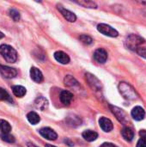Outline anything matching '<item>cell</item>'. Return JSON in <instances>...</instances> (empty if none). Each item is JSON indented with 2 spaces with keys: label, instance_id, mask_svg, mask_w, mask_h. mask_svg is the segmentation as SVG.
I'll list each match as a JSON object with an SVG mask.
<instances>
[{
  "label": "cell",
  "instance_id": "9a60e30c",
  "mask_svg": "<svg viewBox=\"0 0 146 147\" xmlns=\"http://www.w3.org/2000/svg\"><path fill=\"white\" fill-rule=\"evenodd\" d=\"M110 109L112 110V113L116 117V119L120 122L123 123L125 121V120H126V114H125V112L121 109H120L118 107H115V106H110Z\"/></svg>",
  "mask_w": 146,
  "mask_h": 147
},
{
  "label": "cell",
  "instance_id": "7402d4cb",
  "mask_svg": "<svg viewBox=\"0 0 146 147\" xmlns=\"http://www.w3.org/2000/svg\"><path fill=\"white\" fill-rule=\"evenodd\" d=\"M76 3L84 7V8H89V9H96L97 4L93 2V1H89V0H80V1H75Z\"/></svg>",
  "mask_w": 146,
  "mask_h": 147
},
{
  "label": "cell",
  "instance_id": "e0dca14e",
  "mask_svg": "<svg viewBox=\"0 0 146 147\" xmlns=\"http://www.w3.org/2000/svg\"><path fill=\"white\" fill-rule=\"evenodd\" d=\"M82 135H83V138L89 142L95 141L98 138V134L92 130H86L83 133Z\"/></svg>",
  "mask_w": 146,
  "mask_h": 147
},
{
  "label": "cell",
  "instance_id": "3957f363",
  "mask_svg": "<svg viewBox=\"0 0 146 147\" xmlns=\"http://www.w3.org/2000/svg\"><path fill=\"white\" fill-rule=\"evenodd\" d=\"M145 42V40L138 35V34H129L125 40V45L127 48L133 51H137L138 48L141 47V45Z\"/></svg>",
  "mask_w": 146,
  "mask_h": 147
},
{
  "label": "cell",
  "instance_id": "52a82bcc",
  "mask_svg": "<svg viewBox=\"0 0 146 147\" xmlns=\"http://www.w3.org/2000/svg\"><path fill=\"white\" fill-rule=\"evenodd\" d=\"M39 132L43 138L48 140H56L58 138V134H56V132L50 127H43L40 129Z\"/></svg>",
  "mask_w": 146,
  "mask_h": 147
},
{
  "label": "cell",
  "instance_id": "8d00e7d4",
  "mask_svg": "<svg viewBox=\"0 0 146 147\" xmlns=\"http://www.w3.org/2000/svg\"><path fill=\"white\" fill-rule=\"evenodd\" d=\"M139 3H140L142 4H146V1H142V2H139Z\"/></svg>",
  "mask_w": 146,
  "mask_h": 147
},
{
  "label": "cell",
  "instance_id": "cb8c5ba5",
  "mask_svg": "<svg viewBox=\"0 0 146 147\" xmlns=\"http://www.w3.org/2000/svg\"><path fill=\"white\" fill-rule=\"evenodd\" d=\"M0 131L3 134H9L11 131V126L4 120H0Z\"/></svg>",
  "mask_w": 146,
  "mask_h": 147
},
{
  "label": "cell",
  "instance_id": "8fae6325",
  "mask_svg": "<svg viewBox=\"0 0 146 147\" xmlns=\"http://www.w3.org/2000/svg\"><path fill=\"white\" fill-rule=\"evenodd\" d=\"M132 116L135 121H142L145 119V109L140 107V106H137L135 108L133 109L132 110Z\"/></svg>",
  "mask_w": 146,
  "mask_h": 147
},
{
  "label": "cell",
  "instance_id": "ffe728a7",
  "mask_svg": "<svg viewBox=\"0 0 146 147\" xmlns=\"http://www.w3.org/2000/svg\"><path fill=\"white\" fill-rule=\"evenodd\" d=\"M12 92L13 94L17 96V97H22L26 95L27 93V90H26V88L23 87V86H21V85H15L12 87Z\"/></svg>",
  "mask_w": 146,
  "mask_h": 147
},
{
  "label": "cell",
  "instance_id": "ba28073f",
  "mask_svg": "<svg viewBox=\"0 0 146 147\" xmlns=\"http://www.w3.org/2000/svg\"><path fill=\"white\" fill-rule=\"evenodd\" d=\"M57 7H58V9H59V12L62 14V16H64L65 19H66V20H67L68 22H76L77 16H76V15H75L73 12H71V11H70V10L65 9L62 5H59V4H58Z\"/></svg>",
  "mask_w": 146,
  "mask_h": 147
},
{
  "label": "cell",
  "instance_id": "ac0fdd59",
  "mask_svg": "<svg viewBox=\"0 0 146 147\" xmlns=\"http://www.w3.org/2000/svg\"><path fill=\"white\" fill-rule=\"evenodd\" d=\"M66 121H67L68 125H70L71 127H77L82 124V120L80 119V117H78L77 115H69L66 118Z\"/></svg>",
  "mask_w": 146,
  "mask_h": 147
},
{
  "label": "cell",
  "instance_id": "d4e9b609",
  "mask_svg": "<svg viewBox=\"0 0 146 147\" xmlns=\"http://www.w3.org/2000/svg\"><path fill=\"white\" fill-rule=\"evenodd\" d=\"M0 101H6V102H13V100L11 99L9 93L3 88H0Z\"/></svg>",
  "mask_w": 146,
  "mask_h": 147
},
{
  "label": "cell",
  "instance_id": "9c48e42d",
  "mask_svg": "<svg viewBox=\"0 0 146 147\" xmlns=\"http://www.w3.org/2000/svg\"><path fill=\"white\" fill-rule=\"evenodd\" d=\"M94 59L98 63L104 64V63H106V61L108 59V53L102 48H98L94 53Z\"/></svg>",
  "mask_w": 146,
  "mask_h": 147
},
{
  "label": "cell",
  "instance_id": "7c38bea8",
  "mask_svg": "<svg viewBox=\"0 0 146 147\" xmlns=\"http://www.w3.org/2000/svg\"><path fill=\"white\" fill-rule=\"evenodd\" d=\"M30 77L35 83H41L43 81V74L36 67H32L30 69Z\"/></svg>",
  "mask_w": 146,
  "mask_h": 147
},
{
  "label": "cell",
  "instance_id": "277c9868",
  "mask_svg": "<svg viewBox=\"0 0 146 147\" xmlns=\"http://www.w3.org/2000/svg\"><path fill=\"white\" fill-rule=\"evenodd\" d=\"M97 30L102 33L104 35L109 36V37H117L119 35V33L116 29L112 28L111 26L105 24V23H101L97 26Z\"/></svg>",
  "mask_w": 146,
  "mask_h": 147
},
{
  "label": "cell",
  "instance_id": "2e32d148",
  "mask_svg": "<svg viewBox=\"0 0 146 147\" xmlns=\"http://www.w3.org/2000/svg\"><path fill=\"white\" fill-rule=\"evenodd\" d=\"M34 106L37 109L44 111L48 107V101L43 96H39L34 101Z\"/></svg>",
  "mask_w": 146,
  "mask_h": 147
},
{
  "label": "cell",
  "instance_id": "5b68a950",
  "mask_svg": "<svg viewBox=\"0 0 146 147\" xmlns=\"http://www.w3.org/2000/svg\"><path fill=\"white\" fill-rule=\"evenodd\" d=\"M0 73L5 78H14L17 75V71L15 68L6 66V65H0Z\"/></svg>",
  "mask_w": 146,
  "mask_h": 147
},
{
  "label": "cell",
  "instance_id": "d590c367",
  "mask_svg": "<svg viewBox=\"0 0 146 147\" xmlns=\"http://www.w3.org/2000/svg\"><path fill=\"white\" fill-rule=\"evenodd\" d=\"M46 147H56V146H52V145H49V144H46Z\"/></svg>",
  "mask_w": 146,
  "mask_h": 147
},
{
  "label": "cell",
  "instance_id": "8992f818",
  "mask_svg": "<svg viewBox=\"0 0 146 147\" xmlns=\"http://www.w3.org/2000/svg\"><path fill=\"white\" fill-rule=\"evenodd\" d=\"M86 80L88 81L89 86L95 90H101L102 89V84L101 82L99 81V79L94 76L93 74H90V73H86Z\"/></svg>",
  "mask_w": 146,
  "mask_h": 147
},
{
  "label": "cell",
  "instance_id": "1f68e13d",
  "mask_svg": "<svg viewBox=\"0 0 146 147\" xmlns=\"http://www.w3.org/2000/svg\"><path fill=\"white\" fill-rule=\"evenodd\" d=\"M100 147H118L117 146L114 145L113 143H103Z\"/></svg>",
  "mask_w": 146,
  "mask_h": 147
},
{
  "label": "cell",
  "instance_id": "f546056e",
  "mask_svg": "<svg viewBox=\"0 0 146 147\" xmlns=\"http://www.w3.org/2000/svg\"><path fill=\"white\" fill-rule=\"evenodd\" d=\"M137 147H146V140L140 139L137 143Z\"/></svg>",
  "mask_w": 146,
  "mask_h": 147
},
{
  "label": "cell",
  "instance_id": "f1b7e54d",
  "mask_svg": "<svg viewBox=\"0 0 146 147\" xmlns=\"http://www.w3.org/2000/svg\"><path fill=\"white\" fill-rule=\"evenodd\" d=\"M138 53L139 55H140L141 57L146 59V47H140L139 48H138V50L136 51Z\"/></svg>",
  "mask_w": 146,
  "mask_h": 147
},
{
  "label": "cell",
  "instance_id": "7a4b0ae2",
  "mask_svg": "<svg viewBox=\"0 0 146 147\" xmlns=\"http://www.w3.org/2000/svg\"><path fill=\"white\" fill-rule=\"evenodd\" d=\"M0 54L9 63H15L17 59L16 51L9 45L3 44L0 46Z\"/></svg>",
  "mask_w": 146,
  "mask_h": 147
},
{
  "label": "cell",
  "instance_id": "4316f807",
  "mask_svg": "<svg viewBox=\"0 0 146 147\" xmlns=\"http://www.w3.org/2000/svg\"><path fill=\"white\" fill-rule=\"evenodd\" d=\"M9 15L13 19V21H15V22H18L20 20V13L15 9H9Z\"/></svg>",
  "mask_w": 146,
  "mask_h": 147
},
{
  "label": "cell",
  "instance_id": "603a6c76",
  "mask_svg": "<svg viewBox=\"0 0 146 147\" xmlns=\"http://www.w3.org/2000/svg\"><path fill=\"white\" fill-rule=\"evenodd\" d=\"M64 82H65V84L66 86H68V87H75V86H78L79 85L77 80L75 78H73L72 76H71V75L66 76L65 78Z\"/></svg>",
  "mask_w": 146,
  "mask_h": 147
},
{
  "label": "cell",
  "instance_id": "4dcf8cb0",
  "mask_svg": "<svg viewBox=\"0 0 146 147\" xmlns=\"http://www.w3.org/2000/svg\"><path fill=\"white\" fill-rule=\"evenodd\" d=\"M139 135H140L141 139L146 140V130H141V131L139 132Z\"/></svg>",
  "mask_w": 146,
  "mask_h": 147
},
{
  "label": "cell",
  "instance_id": "d6a6232c",
  "mask_svg": "<svg viewBox=\"0 0 146 147\" xmlns=\"http://www.w3.org/2000/svg\"><path fill=\"white\" fill-rule=\"evenodd\" d=\"M64 141H65V143H67L69 146H73V143H72L70 140H65Z\"/></svg>",
  "mask_w": 146,
  "mask_h": 147
},
{
  "label": "cell",
  "instance_id": "d6986e66",
  "mask_svg": "<svg viewBox=\"0 0 146 147\" xmlns=\"http://www.w3.org/2000/svg\"><path fill=\"white\" fill-rule=\"evenodd\" d=\"M121 135H122V137L124 138V140H126V141H128V142L132 141V140H133V137H134L133 131L131 128L127 127H124V128L121 130Z\"/></svg>",
  "mask_w": 146,
  "mask_h": 147
},
{
  "label": "cell",
  "instance_id": "83f0119b",
  "mask_svg": "<svg viewBox=\"0 0 146 147\" xmlns=\"http://www.w3.org/2000/svg\"><path fill=\"white\" fill-rule=\"evenodd\" d=\"M79 40L85 45H90L93 42V40L90 36L87 35V34H82L79 36Z\"/></svg>",
  "mask_w": 146,
  "mask_h": 147
},
{
  "label": "cell",
  "instance_id": "e575fe53",
  "mask_svg": "<svg viewBox=\"0 0 146 147\" xmlns=\"http://www.w3.org/2000/svg\"><path fill=\"white\" fill-rule=\"evenodd\" d=\"M3 37H4V34H3V33H2V32L0 31V40H1V39H3Z\"/></svg>",
  "mask_w": 146,
  "mask_h": 147
},
{
  "label": "cell",
  "instance_id": "30bf717a",
  "mask_svg": "<svg viewBox=\"0 0 146 147\" xmlns=\"http://www.w3.org/2000/svg\"><path fill=\"white\" fill-rule=\"evenodd\" d=\"M99 125H100L101 128L104 132H106V133L111 132L113 130V128H114L113 122L109 119H108L106 117H101L100 118V120H99Z\"/></svg>",
  "mask_w": 146,
  "mask_h": 147
},
{
  "label": "cell",
  "instance_id": "4fadbf2b",
  "mask_svg": "<svg viewBox=\"0 0 146 147\" xmlns=\"http://www.w3.org/2000/svg\"><path fill=\"white\" fill-rule=\"evenodd\" d=\"M54 58L58 62L63 65H66L70 62V57L68 56V54L62 51H57L54 53Z\"/></svg>",
  "mask_w": 146,
  "mask_h": 147
},
{
  "label": "cell",
  "instance_id": "484cf974",
  "mask_svg": "<svg viewBox=\"0 0 146 147\" xmlns=\"http://www.w3.org/2000/svg\"><path fill=\"white\" fill-rule=\"evenodd\" d=\"M1 139H2V140H3L4 142H7V143H14L15 141V137L9 134H2Z\"/></svg>",
  "mask_w": 146,
  "mask_h": 147
},
{
  "label": "cell",
  "instance_id": "5bb4252c",
  "mask_svg": "<svg viewBox=\"0 0 146 147\" xmlns=\"http://www.w3.org/2000/svg\"><path fill=\"white\" fill-rule=\"evenodd\" d=\"M59 97H60L61 102L64 105L68 106V105H70V103L71 102V101L73 99V95L71 92H70L68 90H63V91H61Z\"/></svg>",
  "mask_w": 146,
  "mask_h": 147
},
{
  "label": "cell",
  "instance_id": "6da1fadb",
  "mask_svg": "<svg viewBox=\"0 0 146 147\" xmlns=\"http://www.w3.org/2000/svg\"><path fill=\"white\" fill-rule=\"evenodd\" d=\"M119 90L123 97L127 100H136L139 98V96L134 88L126 82H121L119 84Z\"/></svg>",
  "mask_w": 146,
  "mask_h": 147
},
{
  "label": "cell",
  "instance_id": "44dd1931",
  "mask_svg": "<svg viewBox=\"0 0 146 147\" xmlns=\"http://www.w3.org/2000/svg\"><path fill=\"white\" fill-rule=\"evenodd\" d=\"M27 118H28V121H29V123H31L32 125H36L40 122V118L39 116V115L35 112H29L28 115H27Z\"/></svg>",
  "mask_w": 146,
  "mask_h": 147
},
{
  "label": "cell",
  "instance_id": "836d02e7",
  "mask_svg": "<svg viewBox=\"0 0 146 147\" xmlns=\"http://www.w3.org/2000/svg\"><path fill=\"white\" fill-rule=\"evenodd\" d=\"M27 146H28V147H38V146H36L34 144H33V143H30V142H28Z\"/></svg>",
  "mask_w": 146,
  "mask_h": 147
}]
</instances>
